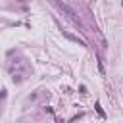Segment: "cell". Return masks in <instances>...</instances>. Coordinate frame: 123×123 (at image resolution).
Segmentation results:
<instances>
[{
    "instance_id": "obj_6",
    "label": "cell",
    "mask_w": 123,
    "mask_h": 123,
    "mask_svg": "<svg viewBox=\"0 0 123 123\" xmlns=\"http://www.w3.org/2000/svg\"><path fill=\"white\" fill-rule=\"evenodd\" d=\"M17 2H21V4H23V2H27V0H17Z\"/></svg>"
},
{
    "instance_id": "obj_2",
    "label": "cell",
    "mask_w": 123,
    "mask_h": 123,
    "mask_svg": "<svg viewBox=\"0 0 123 123\" xmlns=\"http://www.w3.org/2000/svg\"><path fill=\"white\" fill-rule=\"evenodd\" d=\"M56 6H58V8L62 10V13H63V15L67 17V19H71L73 23H77V25L81 27V21H79V15L75 13V10H73V8H69V6H67L65 2H62V0H56Z\"/></svg>"
},
{
    "instance_id": "obj_5",
    "label": "cell",
    "mask_w": 123,
    "mask_h": 123,
    "mask_svg": "<svg viewBox=\"0 0 123 123\" xmlns=\"http://www.w3.org/2000/svg\"><path fill=\"white\" fill-rule=\"evenodd\" d=\"M6 98V88H0V102Z\"/></svg>"
},
{
    "instance_id": "obj_4",
    "label": "cell",
    "mask_w": 123,
    "mask_h": 123,
    "mask_svg": "<svg viewBox=\"0 0 123 123\" xmlns=\"http://www.w3.org/2000/svg\"><path fill=\"white\" fill-rule=\"evenodd\" d=\"M96 111H98V113H100V115H102V117H104V115H106V113H104V110H102V108H100V104H96Z\"/></svg>"
},
{
    "instance_id": "obj_3",
    "label": "cell",
    "mask_w": 123,
    "mask_h": 123,
    "mask_svg": "<svg viewBox=\"0 0 123 123\" xmlns=\"http://www.w3.org/2000/svg\"><path fill=\"white\" fill-rule=\"evenodd\" d=\"M63 35H65V37H67L69 40H73V42H77L79 46H86V42H85V40H81V38H77V37H73L71 33H63Z\"/></svg>"
},
{
    "instance_id": "obj_1",
    "label": "cell",
    "mask_w": 123,
    "mask_h": 123,
    "mask_svg": "<svg viewBox=\"0 0 123 123\" xmlns=\"http://www.w3.org/2000/svg\"><path fill=\"white\" fill-rule=\"evenodd\" d=\"M8 71H10L12 79H13V83H21V81L29 75V63H27L23 58H19V60H10Z\"/></svg>"
}]
</instances>
